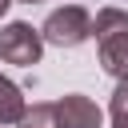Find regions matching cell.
<instances>
[{
	"instance_id": "1",
	"label": "cell",
	"mask_w": 128,
	"mask_h": 128,
	"mask_svg": "<svg viewBox=\"0 0 128 128\" xmlns=\"http://www.w3.org/2000/svg\"><path fill=\"white\" fill-rule=\"evenodd\" d=\"M92 36H96L100 68L116 80H128V12L124 8H100L92 16Z\"/></svg>"
},
{
	"instance_id": "2",
	"label": "cell",
	"mask_w": 128,
	"mask_h": 128,
	"mask_svg": "<svg viewBox=\"0 0 128 128\" xmlns=\"http://www.w3.org/2000/svg\"><path fill=\"white\" fill-rule=\"evenodd\" d=\"M92 36V16L80 4H64L56 12H48V20L40 24V40L52 48H80Z\"/></svg>"
},
{
	"instance_id": "3",
	"label": "cell",
	"mask_w": 128,
	"mask_h": 128,
	"mask_svg": "<svg viewBox=\"0 0 128 128\" xmlns=\"http://www.w3.org/2000/svg\"><path fill=\"white\" fill-rule=\"evenodd\" d=\"M44 56V40L40 28H32L28 20H8L0 24V60L12 68H32Z\"/></svg>"
},
{
	"instance_id": "4",
	"label": "cell",
	"mask_w": 128,
	"mask_h": 128,
	"mask_svg": "<svg viewBox=\"0 0 128 128\" xmlns=\"http://www.w3.org/2000/svg\"><path fill=\"white\" fill-rule=\"evenodd\" d=\"M56 116H60V128H104V112L96 108L92 96L84 92H68L56 100Z\"/></svg>"
},
{
	"instance_id": "5",
	"label": "cell",
	"mask_w": 128,
	"mask_h": 128,
	"mask_svg": "<svg viewBox=\"0 0 128 128\" xmlns=\"http://www.w3.org/2000/svg\"><path fill=\"white\" fill-rule=\"evenodd\" d=\"M28 112V100H24V88L8 76H0V128L16 124L20 116Z\"/></svg>"
},
{
	"instance_id": "6",
	"label": "cell",
	"mask_w": 128,
	"mask_h": 128,
	"mask_svg": "<svg viewBox=\"0 0 128 128\" xmlns=\"http://www.w3.org/2000/svg\"><path fill=\"white\" fill-rule=\"evenodd\" d=\"M16 128H60L56 104H32V108L16 120Z\"/></svg>"
},
{
	"instance_id": "7",
	"label": "cell",
	"mask_w": 128,
	"mask_h": 128,
	"mask_svg": "<svg viewBox=\"0 0 128 128\" xmlns=\"http://www.w3.org/2000/svg\"><path fill=\"white\" fill-rule=\"evenodd\" d=\"M108 128H128V80H116V92L108 100Z\"/></svg>"
},
{
	"instance_id": "8",
	"label": "cell",
	"mask_w": 128,
	"mask_h": 128,
	"mask_svg": "<svg viewBox=\"0 0 128 128\" xmlns=\"http://www.w3.org/2000/svg\"><path fill=\"white\" fill-rule=\"evenodd\" d=\"M8 4H12V0H0V20H4V12H8Z\"/></svg>"
},
{
	"instance_id": "9",
	"label": "cell",
	"mask_w": 128,
	"mask_h": 128,
	"mask_svg": "<svg viewBox=\"0 0 128 128\" xmlns=\"http://www.w3.org/2000/svg\"><path fill=\"white\" fill-rule=\"evenodd\" d=\"M12 4H40V0H12Z\"/></svg>"
}]
</instances>
